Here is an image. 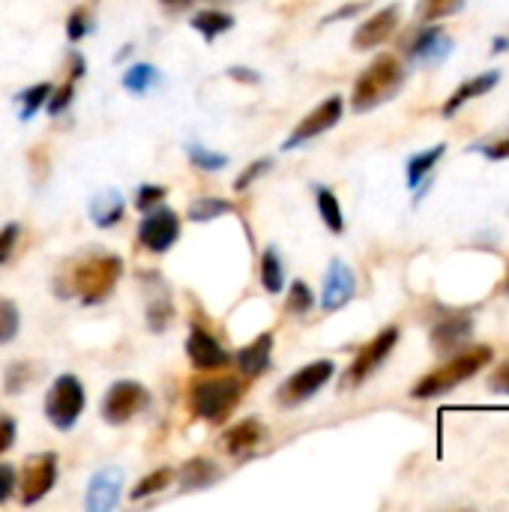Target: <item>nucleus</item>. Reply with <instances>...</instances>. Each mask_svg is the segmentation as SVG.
Returning a JSON list of instances; mask_svg holds the SVG:
<instances>
[{
    "label": "nucleus",
    "mask_w": 509,
    "mask_h": 512,
    "mask_svg": "<svg viewBox=\"0 0 509 512\" xmlns=\"http://www.w3.org/2000/svg\"><path fill=\"white\" fill-rule=\"evenodd\" d=\"M333 372H336L333 360H315V363L303 366L288 381H282V387L276 390V402L282 408H297V405L309 402L315 393H321L330 384Z\"/></svg>",
    "instance_id": "6"
},
{
    "label": "nucleus",
    "mask_w": 509,
    "mask_h": 512,
    "mask_svg": "<svg viewBox=\"0 0 509 512\" xmlns=\"http://www.w3.org/2000/svg\"><path fill=\"white\" fill-rule=\"evenodd\" d=\"M504 294H509V267H507V279H504Z\"/></svg>",
    "instance_id": "50"
},
{
    "label": "nucleus",
    "mask_w": 509,
    "mask_h": 512,
    "mask_svg": "<svg viewBox=\"0 0 509 512\" xmlns=\"http://www.w3.org/2000/svg\"><path fill=\"white\" fill-rule=\"evenodd\" d=\"M315 201H318V213H321L324 225H327L333 234H342V231H345V216H342V207H339L336 192L327 189V186H318V189H315Z\"/></svg>",
    "instance_id": "26"
},
{
    "label": "nucleus",
    "mask_w": 509,
    "mask_h": 512,
    "mask_svg": "<svg viewBox=\"0 0 509 512\" xmlns=\"http://www.w3.org/2000/svg\"><path fill=\"white\" fill-rule=\"evenodd\" d=\"M57 483V453H36L21 471V504H39Z\"/></svg>",
    "instance_id": "9"
},
{
    "label": "nucleus",
    "mask_w": 509,
    "mask_h": 512,
    "mask_svg": "<svg viewBox=\"0 0 509 512\" xmlns=\"http://www.w3.org/2000/svg\"><path fill=\"white\" fill-rule=\"evenodd\" d=\"M408 51H411V60L438 63V60H444L453 51V39L441 27H429V30H420L414 36V42L408 45Z\"/></svg>",
    "instance_id": "19"
},
{
    "label": "nucleus",
    "mask_w": 509,
    "mask_h": 512,
    "mask_svg": "<svg viewBox=\"0 0 509 512\" xmlns=\"http://www.w3.org/2000/svg\"><path fill=\"white\" fill-rule=\"evenodd\" d=\"M192 27H195L207 42H213L216 36H222V33H228V30L234 27V15L225 12V9H204V12H198V15L192 18Z\"/></svg>",
    "instance_id": "23"
},
{
    "label": "nucleus",
    "mask_w": 509,
    "mask_h": 512,
    "mask_svg": "<svg viewBox=\"0 0 509 512\" xmlns=\"http://www.w3.org/2000/svg\"><path fill=\"white\" fill-rule=\"evenodd\" d=\"M15 444V420L0 417V453H6Z\"/></svg>",
    "instance_id": "44"
},
{
    "label": "nucleus",
    "mask_w": 509,
    "mask_h": 512,
    "mask_svg": "<svg viewBox=\"0 0 509 512\" xmlns=\"http://www.w3.org/2000/svg\"><path fill=\"white\" fill-rule=\"evenodd\" d=\"M84 405H87V393H84L81 378L60 375L45 396V417L54 429L69 432V429H75L78 417L84 414Z\"/></svg>",
    "instance_id": "5"
},
{
    "label": "nucleus",
    "mask_w": 509,
    "mask_h": 512,
    "mask_svg": "<svg viewBox=\"0 0 509 512\" xmlns=\"http://www.w3.org/2000/svg\"><path fill=\"white\" fill-rule=\"evenodd\" d=\"M18 327H21V315H18V306L6 297H0V345L12 342L18 336Z\"/></svg>",
    "instance_id": "33"
},
{
    "label": "nucleus",
    "mask_w": 509,
    "mask_h": 512,
    "mask_svg": "<svg viewBox=\"0 0 509 512\" xmlns=\"http://www.w3.org/2000/svg\"><path fill=\"white\" fill-rule=\"evenodd\" d=\"M399 345V327H387L381 330L369 345H363V351L357 354V360L351 363V369L342 378V387H360L372 372H378L384 366V360L393 354V348Z\"/></svg>",
    "instance_id": "7"
},
{
    "label": "nucleus",
    "mask_w": 509,
    "mask_h": 512,
    "mask_svg": "<svg viewBox=\"0 0 509 512\" xmlns=\"http://www.w3.org/2000/svg\"><path fill=\"white\" fill-rule=\"evenodd\" d=\"M48 96H51V81H42V84L27 87V90L21 93V111H18V117H21V120H30V117L48 102Z\"/></svg>",
    "instance_id": "30"
},
{
    "label": "nucleus",
    "mask_w": 509,
    "mask_h": 512,
    "mask_svg": "<svg viewBox=\"0 0 509 512\" xmlns=\"http://www.w3.org/2000/svg\"><path fill=\"white\" fill-rule=\"evenodd\" d=\"M495 51H507L509 48V39H495V45H492Z\"/></svg>",
    "instance_id": "49"
},
{
    "label": "nucleus",
    "mask_w": 509,
    "mask_h": 512,
    "mask_svg": "<svg viewBox=\"0 0 509 512\" xmlns=\"http://www.w3.org/2000/svg\"><path fill=\"white\" fill-rule=\"evenodd\" d=\"M405 84V63L396 54H378L357 78L351 93L354 111H372L384 102H390Z\"/></svg>",
    "instance_id": "1"
},
{
    "label": "nucleus",
    "mask_w": 509,
    "mask_h": 512,
    "mask_svg": "<svg viewBox=\"0 0 509 512\" xmlns=\"http://www.w3.org/2000/svg\"><path fill=\"white\" fill-rule=\"evenodd\" d=\"M159 84H162V72H159L153 63H135V66L126 69V75H123V87H126L129 93H135V96L150 93V90L159 87Z\"/></svg>",
    "instance_id": "24"
},
{
    "label": "nucleus",
    "mask_w": 509,
    "mask_h": 512,
    "mask_svg": "<svg viewBox=\"0 0 509 512\" xmlns=\"http://www.w3.org/2000/svg\"><path fill=\"white\" fill-rule=\"evenodd\" d=\"M159 3H162L165 9H171V12H180V9H186L192 0H159Z\"/></svg>",
    "instance_id": "48"
},
{
    "label": "nucleus",
    "mask_w": 509,
    "mask_h": 512,
    "mask_svg": "<svg viewBox=\"0 0 509 512\" xmlns=\"http://www.w3.org/2000/svg\"><path fill=\"white\" fill-rule=\"evenodd\" d=\"M120 276H123V261L114 255H99L75 267L72 288L84 303H102L117 288Z\"/></svg>",
    "instance_id": "4"
},
{
    "label": "nucleus",
    "mask_w": 509,
    "mask_h": 512,
    "mask_svg": "<svg viewBox=\"0 0 509 512\" xmlns=\"http://www.w3.org/2000/svg\"><path fill=\"white\" fill-rule=\"evenodd\" d=\"M354 294H357V276H354V270L345 261L333 258L330 261V270L324 276L321 309L324 312H339L342 306H348L354 300Z\"/></svg>",
    "instance_id": "13"
},
{
    "label": "nucleus",
    "mask_w": 509,
    "mask_h": 512,
    "mask_svg": "<svg viewBox=\"0 0 509 512\" xmlns=\"http://www.w3.org/2000/svg\"><path fill=\"white\" fill-rule=\"evenodd\" d=\"M123 216H126V204H123V195L117 189H105V192L93 195V201H90V219L99 228H114Z\"/></svg>",
    "instance_id": "20"
},
{
    "label": "nucleus",
    "mask_w": 509,
    "mask_h": 512,
    "mask_svg": "<svg viewBox=\"0 0 509 512\" xmlns=\"http://www.w3.org/2000/svg\"><path fill=\"white\" fill-rule=\"evenodd\" d=\"M171 480H174V474H171V468H159V471H153V474H147L132 492H129V498L132 501H141V498H150V495H159L162 489H168L171 486Z\"/></svg>",
    "instance_id": "29"
},
{
    "label": "nucleus",
    "mask_w": 509,
    "mask_h": 512,
    "mask_svg": "<svg viewBox=\"0 0 509 512\" xmlns=\"http://www.w3.org/2000/svg\"><path fill=\"white\" fill-rule=\"evenodd\" d=\"M492 348L489 345H471L468 351L456 354L453 360H447L444 366H438L435 372H429L426 378H420L411 390L414 399H435L444 396L450 390H456L459 384H465L468 378H474L480 369H486L492 363Z\"/></svg>",
    "instance_id": "2"
},
{
    "label": "nucleus",
    "mask_w": 509,
    "mask_h": 512,
    "mask_svg": "<svg viewBox=\"0 0 509 512\" xmlns=\"http://www.w3.org/2000/svg\"><path fill=\"white\" fill-rule=\"evenodd\" d=\"M444 153H447V144H435L432 150H423V153L411 156V159H408V186L417 189V186L432 174V168L441 162Z\"/></svg>",
    "instance_id": "25"
},
{
    "label": "nucleus",
    "mask_w": 509,
    "mask_h": 512,
    "mask_svg": "<svg viewBox=\"0 0 509 512\" xmlns=\"http://www.w3.org/2000/svg\"><path fill=\"white\" fill-rule=\"evenodd\" d=\"M75 78H78V72L75 75H69V81L63 84V87H51V96H48V102H45V108H48V114H63L66 108H69V102H72V93H75Z\"/></svg>",
    "instance_id": "36"
},
{
    "label": "nucleus",
    "mask_w": 509,
    "mask_h": 512,
    "mask_svg": "<svg viewBox=\"0 0 509 512\" xmlns=\"http://www.w3.org/2000/svg\"><path fill=\"white\" fill-rule=\"evenodd\" d=\"M90 27H93L90 15H87L84 9H75V12L69 15V21H66V36H69V39H84V36L90 33Z\"/></svg>",
    "instance_id": "40"
},
{
    "label": "nucleus",
    "mask_w": 509,
    "mask_h": 512,
    "mask_svg": "<svg viewBox=\"0 0 509 512\" xmlns=\"http://www.w3.org/2000/svg\"><path fill=\"white\" fill-rule=\"evenodd\" d=\"M186 357H189L192 366L201 369V372H213V369H222V366L228 363L225 348H222L207 330H201V327H195V330L189 333V339H186Z\"/></svg>",
    "instance_id": "15"
},
{
    "label": "nucleus",
    "mask_w": 509,
    "mask_h": 512,
    "mask_svg": "<svg viewBox=\"0 0 509 512\" xmlns=\"http://www.w3.org/2000/svg\"><path fill=\"white\" fill-rule=\"evenodd\" d=\"M33 381V372H30V366L27 363H12L9 369H6V390L9 393H18L24 384H30Z\"/></svg>",
    "instance_id": "39"
},
{
    "label": "nucleus",
    "mask_w": 509,
    "mask_h": 512,
    "mask_svg": "<svg viewBox=\"0 0 509 512\" xmlns=\"http://www.w3.org/2000/svg\"><path fill=\"white\" fill-rule=\"evenodd\" d=\"M123 495V471L108 465L102 471H96L87 483V512H108L117 507Z\"/></svg>",
    "instance_id": "14"
},
{
    "label": "nucleus",
    "mask_w": 509,
    "mask_h": 512,
    "mask_svg": "<svg viewBox=\"0 0 509 512\" xmlns=\"http://www.w3.org/2000/svg\"><path fill=\"white\" fill-rule=\"evenodd\" d=\"M222 474H219V468L210 462V459H189L183 468H180V474H177V480H180V486L183 489H207V486H213L216 480H219Z\"/></svg>",
    "instance_id": "22"
},
{
    "label": "nucleus",
    "mask_w": 509,
    "mask_h": 512,
    "mask_svg": "<svg viewBox=\"0 0 509 512\" xmlns=\"http://www.w3.org/2000/svg\"><path fill=\"white\" fill-rule=\"evenodd\" d=\"M240 399H243V381L231 378V375H219V378L198 381L192 387L189 408L204 423H222V420H228L234 414Z\"/></svg>",
    "instance_id": "3"
},
{
    "label": "nucleus",
    "mask_w": 509,
    "mask_h": 512,
    "mask_svg": "<svg viewBox=\"0 0 509 512\" xmlns=\"http://www.w3.org/2000/svg\"><path fill=\"white\" fill-rule=\"evenodd\" d=\"M462 6H465V0H420L417 15H420V21H441V18L456 15Z\"/></svg>",
    "instance_id": "31"
},
{
    "label": "nucleus",
    "mask_w": 509,
    "mask_h": 512,
    "mask_svg": "<svg viewBox=\"0 0 509 512\" xmlns=\"http://www.w3.org/2000/svg\"><path fill=\"white\" fill-rule=\"evenodd\" d=\"M270 354H273V333H261L252 345H246L237 354V366L246 378H255L270 366Z\"/></svg>",
    "instance_id": "21"
},
{
    "label": "nucleus",
    "mask_w": 509,
    "mask_h": 512,
    "mask_svg": "<svg viewBox=\"0 0 509 512\" xmlns=\"http://www.w3.org/2000/svg\"><path fill=\"white\" fill-rule=\"evenodd\" d=\"M15 240H18V225H15V222L3 225V228H0V264L9 261V255H12V249H15Z\"/></svg>",
    "instance_id": "41"
},
{
    "label": "nucleus",
    "mask_w": 509,
    "mask_h": 512,
    "mask_svg": "<svg viewBox=\"0 0 509 512\" xmlns=\"http://www.w3.org/2000/svg\"><path fill=\"white\" fill-rule=\"evenodd\" d=\"M498 81H501V72H498V69H489V72H483V75H477V78L462 81V84L456 87V93L444 102L441 114H444V117H453V114H456L462 105H468L471 99H480V96H486L489 90H495Z\"/></svg>",
    "instance_id": "17"
},
{
    "label": "nucleus",
    "mask_w": 509,
    "mask_h": 512,
    "mask_svg": "<svg viewBox=\"0 0 509 512\" xmlns=\"http://www.w3.org/2000/svg\"><path fill=\"white\" fill-rule=\"evenodd\" d=\"M228 78H234V81H240V84H258V81H261V72H255V69H249V66H231V69H228Z\"/></svg>",
    "instance_id": "45"
},
{
    "label": "nucleus",
    "mask_w": 509,
    "mask_h": 512,
    "mask_svg": "<svg viewBox=\"0 0 509 512\" xmlns=\"http://www.w3.org/2000/svg\"><path fill=\"white\" fill-rule=\"evenodd\" d=\"M315 306V294L306 282H291V294H288V312L291 315H306Z\"/></svg>",
    "instance_id": "34"
},
{
    "label": "nucleus",
    "mask_w": 509,
    "mask_h": 512,
    "mask_svg": "<svg viewBox=\"0 0 509 512\" xmlns=\"http://www.w3.org/2000/svg\"><path fill=\"white\" fill-rule=\"evenodd\" d=\"M342 111H345L342 96H330V99H324L321 105H315V111H309V114L297 123V129L288 135V141L282 144V150H294V147H300V144H306V141H312V138L324 135L327 129H333V126L342 120Z\"/></svg>",
    "instance_id": "10"
},
{
    "label": "nucleus",
    "mask_w": 509,
    "mask_h": 512,
    "mask_svg": "<svg viewBox=\"0 0 509 512\" xmlns=\"http://www.w3.org/2000/svg\"><path fill=\"white\" fill-rule=\"evenodd\" d=\"M360 9H363V3H348V6H342L339 12L327 15V18H324V24H333V21H342V18H348V15H357Z\"/></svg>",
    "instance_id": "47"
},
{
    "label": "nucleus",
    "mask_w": 509,
    "mask_h": 512,
    "mask_svg": "<svg viewBox=\"0 0 509 512\" xmlns=\"http://www.w3.org/2000/svg\"><path fill=\"white\" fill-rule=\"evenodd\" d=\"M171 315H174L171 297H168V294H159V297H153L150 306H147V327H150L153 333H162V330L168 327Z\"/></svg>",
    "instance_id": "32"
},
{
    "label": "nucleus",
    "mask_w": 509,
    "mask_h": 512,
    "mask_svg": "<svg viewBox=\"0 0 509 512\" xmlns=\"http://www.w3.org/2000/svg\"><path fill=\"white\" fill-rule=\"evenodd\" d=\"M144 405H147V390L138 381H114L102 399V420L108 426H123Z\"/></svg>",
    "instance_id": "8"
},
{
    "label": "nucleus",
    "mask_w": 509,
    "mask_h": 512,
    "mask_svg": "<svg viewBox=\"0 0 509 512\" xmlns=\"http://www.w3.org/2000/svg\"><path fill=\"white\" fill-rule=\"evenodd\" d=\"M399 21H402V6H399V3H390V6H384L381 12H375L372 18H366V21L354 30L351 45H354L357 51L378 48V45H384V42L396 33Z\"/></svg>",
    "instance_id": "12"
},
{
    "label": "nucleus",
    "mask_w": 509,
    "mask_h": 512,
    "mask_svg": "<svg viewBox=\"0 0 509 512\" xmlns=\"http://www.w3.org/2000/svg\"><path fill=\"white\" fill-rule=\"evenodd\" d=\"M489 387H492L495 393H504V396H509V360L501 366V369H498V372H492Z\"/></svg>",
    "instance_id": "46"
},
{
    "label": "nucleus",
    "mask_w": 509,
    "mask_h": 512,
    "mask_svg": "<svg viewBox=\"0 0 509 512\" xmlns=\"http://www.w3.org/2000/svg\"><path fill=\"white\" fill-rule=\"evenodd\" d=\"M210 3H234V0H210Z\"/></svg>",
    "instance_id": "51"
},
{
    "label": "nucleus",
    "mask_w": 509,
    "mask_h": 512,
    "mask_svg": "<svg viewBox=\"0 0 509 512\" xmlns=\"http://www.w3.org/2000/svg\"><path fill=\"white\" fill-rule=\"evenodd\" d=\"M270 168H273V159H255V162H252V165H249V168H246V171L240 174V180L234 183V189H237V192L249 189V186H252V183H255V180H258L261 174H267Z\"/></svg>",
    "instance_id": "38"
},
{
    "label": "nucleus",
    "mask_w": 509,
    "mask_h": 512,
    "mask_svg": "<svg viewBox=\"0 0 509 512\" xmlns=\"http://www.w3.org/2000/svg\"><path fill=\"white\" fill-rule=\"evenodd\" d=\"M231 210H234L231 201H222V198H198L189 207V219L192 222H213L219 216H228Z\"/></svg>",
    "instance_id": "28"
},
{
    "label": "nucleus",
    "mask_w": 509,
    "mask_h": 512,
    "mask_svg": "<svg viewBox=\"0 0 509 512\" xmlns=\"http://www.w3.org/2000/svg\"><path fill=\"white\" fill-rule=\"evenodd\" d=\"M474 336V318L471 315H450L432 327V348L438 354L459 351Z\"/></svg>",
    "instance_id": "16"
},
{
    "label": "nucleus",
    "mask_w": 509,
    "mask_h": 512,
    "mask_svg": "<svg viewBox=\"0 0 509 512\" xmlns=\"http://www.w3.org/2000/svg\"><path fill=\"white\" fill-rule=\"evenodd\" d=\"M477 150H483L486 159H509V135L501 141H492V144H480Z\"/></svg>",
    "instance_id": "42"
},
{
    "label": "nucleus",
    "mask_w": 509,
    "mask_h": 512,
    "mask_svg": "<svg viewBox=\"0 0 509 512\" xmlns=\"http://www.w3.org/2000/svg\"><path fill=\"white\" fill-rule=\"evenodd\" d=\"M12 489H15V471L9 465H0V504L9 501Z\"/></svg>",
    "instance_id": "43"
},
{
    "label": "nucleus",
    "mask_w": 509,
    "mask_h": 512,
    "mask_svg": "<svg viewBox=\"0 0 509 512\" xmlns=\"http://www.w3.org/2000/svg\"><path fill=\"white\" fill-rule=\"evenodd\" d=\"M165 195H168V189H165V186H153V183H147V186H141V189H138V195H135V207H138V210H153V207H159V201H165Z\"/></svg>",
    "instance_id": "37"
},
{
    "label": "nucleus",
    "mask_w": 509,
    "mask_h": 512,
    "mask_svg": "<svg viewBox=\"0 0 509 512\" xmlns=\"http://www.w3.org/2000/svg\"><path fill=\"white\" fill-rule=\"evenodd\" d=\"M189 159H192V165L195 168H201V171H219V168H225L228 165V156H222V153H216V150H207V147H189Z\"/></svg>",
    "instance_id": "35"
},
{
    "label": "nucleus",
    "mask_w": 509,
    "mask_h": 512,
    "mask_svg": "<svg viewBox=\"0 0 509 512\" xmlns=\"http://www.w3.org/2000/svg\"><path fill=\"white\" fill-rule=\"evenodd\" d=\"M264 441H267V429L258 420H243L222 435V447L228 456H246L255 447H261Z\"/></svg>",
    "instance_id": "18"
},
{
    "label": "nucleus",
    "mask_w": 509,
    "mask_h": 512,
    "mask_svg": "<svg viewBox=\"0 0 509 512\" xmlns=\"http://www.w3.org/2000/svg\"><path fill=\"white\" fill-rule=\"evenodd\" d=\"M261 285L267 294H282L285 288V267L273 246H267V252L261 255Z\"/></svg>",
    "instance_id": "27"
},
{
    "label": "nucleus",
    "mask_w": 509,
    "mask_h": 512,
    "mask_svg": "<svg viewBox=\"0 0 509 512\" xmlns=\"http://www.w3.org/2000/svg\"><path fill=\"white\" fill-rule=\"evenodd\" d=\"M180 237V216L171 207H156L144 216V222L138 225V240L144 249L162 255L168 252Z\"/></svg>",
    "instance_id": "11"
}]
</instances>
